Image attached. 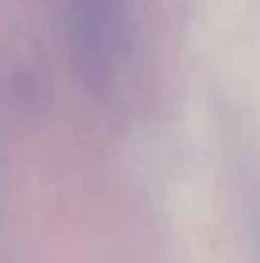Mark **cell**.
Segmentation results:
<instances>
[{
	"label": "cell",
	"mask_w": 260,
	"mask_h": 263,
	"mask_svg": "<svg viewBox=\"0 0 260 263\" xmlns=\"http://www.w3.org/2000/svg\"><path fill=\"white\" fill-rule=\"evenodd\" d=\"M69 49L74 67L89 87H107L125 54V5L123 0H72Z\"/></svg>",
	"instance_id": "1"
}]
</instances>
